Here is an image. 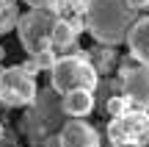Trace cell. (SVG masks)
<instances>
[{"mask_svg": "<svg viewBox=\"0 0 149 147\" xmlns=\"http://www.w3.org/2000/svg\"><path fill=\"white\" fill-rule=\"evenodd\" d=\"M83 20L97 42L113 47L119 42H127L130 28L135 25V11L127 0H88Z\"/></svg>", "mask_w": 149, "mask_h": 147, "instance_id": "1", "label": "cell"}, {"mask_svg": "<svg viewBox=\"0 0 149 147\" xmlns=\"http://www.w3.org/2000/svg\"><path fill=\"white\" fill-rule=\"evenodd\" d=\"M97 83H100V72L94 70L88 53H77V56H61L58 64L53 67V89L66 97L69 92H91L94 94Z\"/></svg>", "mask_w": 149, "mask_h": 147, "instance_id": "2", "label": "cell"}, {"mask_svg": "<svg viewBox=\"0 0 149 147\" xmlns=\"http://www.w3.org/2000/svg\"><path fill=\"white\" fill-rule=\"evenodd\" d=\"M61 22L58 11H28V14L19 17L17 22V36H19V44L28 50L31 56H42L53 50V33Z\"/></svg>", "mask_w": 149, "mask_h": 147, "instance_id": "3", "label": "cell"}, {"mask_svg": "<svg viewBox=\"0 0 149 147\" xmlns=\"http://www.w3.org/2000/svg\"><path fill=\"white\" fill-rule=\"evenodd\" d=\"M39 97V89L33 75L22 64L8 67L0 75V103L8 108H22V106H33Z\"/></svg>", "mask_w": 149, "mask_h": 147, "instance_id": "4", "label": "cell"}, {"mask_svg": "<svg viewBox=\"0 0 149 147\" xmlns=\"http://www.w3.org/2000/svg\"><path fill=\"white\" fill-rule=\"evenodd\" d=\"M108 139L113 147H144L149 142V114L135 108L108 125Z\"/></svg>", "mask_w": 149, "mask_h": 147, "instance_id": "5", "label": "cell"}, {"mask_svg": "<svg viewBox=\"0 0 149 147\" xmlns=\"http://www.w3.org/2000/svg\"><path fill=\"white\" fill-rule=\"evenodd\" d=\"M122 86H124V97L135 106L138 111L149 114V67H124L122 70Z\"/></svg>", "mask_w": 149, "mask_h": 147, "instance_id": "6", "label": "cell"}, {"mask_svg": "<svg viewBox=\"0 0 149 147\" xmlns=\"http://www.w3.org/2000/svg\"><path fill=\"white\" fill-rule=\"evenodd\" d=\"M58 147H100V136L88 122L69 120L58 133Z\"/></svg>", "mask_w": 149, "mask_h": 147, "instance_id": "7", "label": "cell"}, {"mask_svg": "<svg viewBox=\"0 0 149 147\" xmlns=\"http://www.w3.org/2000/svg\"><path fill=\"white\" fill-rule=\"evenodd\" d=\"M127 44H130L133 58L138 61L141 67H149V17L135 20V25L130 28V33H127Z\"/></svg>", "mask_w": 149, "mask_h": 147, "instance_id": "8", "label": "cell"}, {"mask_svg": "<svg viewBox=\"0 0 149 147\" xmlns=\"http://www.w3.org/2000/svg\"><path fill=\"white\" fill-rule=\"evenodd\" d=\"M61 106H64V111L69 117H74V120H80V117H86L91 108H94V94L91 92H69L64 100H61Z\"/></svg>", "mask_w": 149, "mask_h": 147, "instance_id": "9", "label": "cell"}, {"mask_svg": "<svg viewBox=\"0 0 149 147\" xmlns=\"http://www.w3.org/2000/svg\"><path fill=\"white\" fill-rule=\"evenodd\" d=\"M74 42H77V31L69 25V20H61L55 33H53V53L55 50L58 53H66L69 47H74Z\"/></svg>", "mask_w": 149, "mask_h": 147, "instance_id": "10", "label": "cell"}, {"mask_svg": "<svg viewBox=\"0 0 149 147\" xmlns=\"http://www.w3.org/2000/svg\"><path fill=\"white\" fill-rule=\"evenodd\" d=\"M19 22V11H17V0H0V36L17 28Z\"/></svg>", "mask_w": 149, "mask_h": 147, "instance_id": "11", "label": "cell"}, {"mask_svg": "<svg viewBox=\"0 0 149 147\" xmlns=\"http://www.w3.org/2000/svg\"><path fill=\"white\" fill-rule=\"evenodd\" d=\"M108 111H111V117H113V120H119V117L133 114V111H135V106L130 103L124 94H119V97H111V100H108Z\"/></svg>", "mask_w": 149, "mask_h": 147, "instance_id": "12", "label": "cell"}, {"mask_svg": "<svg viewBox=\"0 0 149 147\" xmlns=\"http://www.w3.org/2000/svg\"><path fill=\"white\" fill-rule=\"evenodd\" d=\"M113 56H116L113 50H94V53H88V58L97 72H108L113 67Z\"/></svg>", "mask_w": 149, "mask_h": 147, "instance_id": "13", "label": "cell"}, {"mask_svg": "<svg viewBox=\"0 0 149 147\" xmlns=\"http://www.w3.org/2000/svg\"><path fill=\"white\" fill-rule=\"evenodd\" d=\"M31 64H33V70H50V72H53V67L55 64H58V58H55V53H53V50H50V53H42V56H33V58H31Z\"/></svg>", "mask_w": 149, "mask_h": 147, "instance_id": "14", "label": "cell"}, {"mask_svg": "<svg viewBox=\"0 0 149 147\" xmlns=\"http://www.w3.org/2000/svg\"><path fill=\"white\" fill-rule=\"evenodd\" d=\"M33 11L42 8V11H61V0H25Z\"/></svg>", "mask_w": 149, "mask_h": 147, "instance_id": "15", "label": "cell"}, {"mask_svg": "<svg viewBox=\"0 0 149 147\" xmlns=\"http://www.w3.org/2000/svg\"><path fill=\"white\" fill-rule=\"evenodd\" d=\"M86 3H88V0H61V8L74 6V8H77V14H83V11H86Z\"/></svg>", "mask_w": 149, "mask_h": 147, "instance_id": "16", "label": "cell"}, {"mask_svg": "<svg viewBox=\"0 0 149 147\" xmlns=\"http://www.w3.org/2000/svg\"><path fill=\"white\" fill-rule=\"evenodd\" d=\"M130 3V8L138 14V11H144V8H149V0H127Z\"/></svg>", "mask_w": 149, "mask_h": 147, "instance_id": "17", "label": "cell"}, {"mask_svg": "<svg viewBox=\"0 0 149 147\" xmlns=\"http://www.w3.org/2000/svg\"><path fill=\"white\" fill-rule=\"evenodd\" d=\"M3 56H6V50H3V44H0V61H3Z\"/></svg>", "mask_w": 149, "mask_h": 147, "instance_id": "18", "label": "cell"}, {"mask_svg": "<svg viewBox=\"0 0 149 147\" xmlns=\"http://www.w3.org/2000/svg\"><path fill=\"white\" fill-rule=\"evenodd\" d=\"M0 75H3V70H0Z\"/></svg>", "mask_w": 149, "mask_h": 147, "instance_id": "19", "label": "cell"}]
</instances>
